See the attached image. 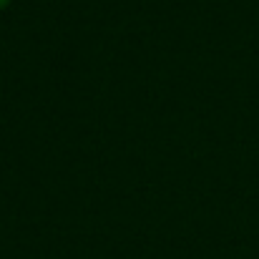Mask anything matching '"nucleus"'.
<instances>
[{
  "label": "nucleus",
  "mask_w": 259,
  "mask_h": 259,
  "mask_svg": "<svg viewBox=\"0 0 259 259\" xmlns=\"http://www.w3.org/2000/svg\"><path fill=\"white\" fill-rule=\"evenodd\" d=\"M8 3H10V0H0V10H3V8H8Z\"/></svg>",
  "instance_id": "nucleus-1"
}]
</instances>
